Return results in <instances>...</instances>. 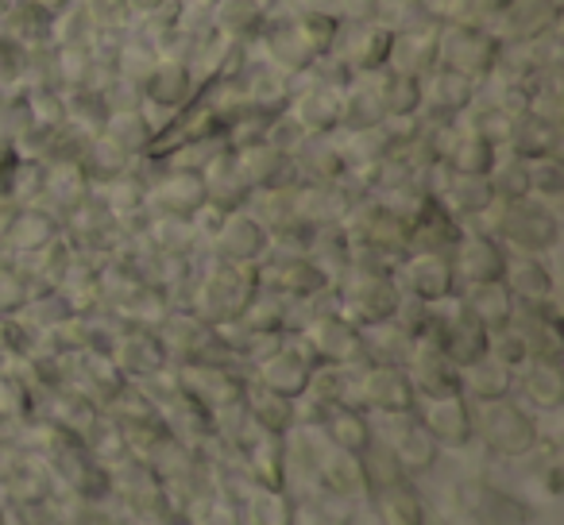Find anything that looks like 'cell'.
Instances as JSON below:
<instances>
[{
	"label": "cell",
	"mask_w": 564,
	"mask_h": 525,
	"mask_svg": "<svg viewBox=\"0 0 564 525\" xmlns=\"http://www.w3.org/2000/svg\"><path fill=\"white\" fill-rule=\"evenodd\" d=\"M437 70H453L464 78H487L502 66V40L491 28L479 24H445L437 35V55H433Z\"/></svg>",
	"instance_id": "1"
},
{
	"label": "cell",
	"mask_w": 564,
	"mask_h": 525,
	"mask_svg": "<svg viewBox=\"0 0 564 525\" xmlns=\"http://www.w3.org/2000/svg\"><path fill=\"white\" fill-rule=\"evenodd\" d=\"M333 55H340V63L352 74L387 70L394 55V24H383V20L352 24V35L340 28V40H337V47H333Z\"/></svg>",
	"instance_id": "2"
},
{
	"label": "cell",
	"mask_w": 564,
	"mask_h": 525,
	"mask_svg": "<svg viewBox=\"0 0 564 525\" xmlns=\"http://www.w3.org/2000/svg\"><path fill=\"white\" fill-rule=\"evenodd\" d=\"M556 0H510V9L491 24L502 43H541L556 32Z\"/></svg>",
	"instance_id": "3"
},
{
	"label": "cell",
	"mask_w": 564,
	"mask_h": 525,
	"mask_svg": "<svg viewBox=\"0 0 564 525\" xmlns=\"http://www.w3.org/2000/svg\"><path fill=\"white\" fill-rule=\"evenodd\" d=\"M259 43H263V55L274 74H302L317 63V55L306 47V40L299 35V28H294L291 17L282 20V24H263Z\"/></svg>",
	"instance_id": "4"
},
{
	"label": "cell",
	"mask_w": 564,
	"mask_h": 525,
	"mask_svg": "<svg viewBox=\"0 0 564 525\" xmlns=\"http://www.w3.org/2000/svg\"><path fill=\"white\" fill-rule=\"evenodd\" d=\"M143 94H148L151 105L182 109L194 97V70H189L186 58H159L148 78H143Z\"/></svg>",
	"instance_id": "5"
},
{
	"label": "cell",
	"mask_w": 564,
	"mask_h": 525,
	"mask_svg": "<svg viewBox=\"0 0 564 525\" xmlns=\"http://www.w3.org/2000/svg\"><path fill=\"white\" fill-rule=\"evenodd\" d=\"M267 4L263 0H217L213 4V32L228 35L232 43L259 40L267 24Z\"/></svg>",
	"instance_id": "6"
},
{
	"label": "cell",
	"mask_w": 564,
	"mask_h": 525,
	"mask_svg": "<svg viewBox=\"0 0 564 525\" xmlns=\"http://www.w3.org/2000/svg\"><path fill=\"white\" fill-rule=\"evenodd\" d=\"M0 28H4L0 35H9V40H17L20 47L35 51V47H47L51 35H55V28H58V20L47 17L35 0H17V4L9 9V17L0 20Z\"/></svg>",
	"instance_id": "7"
},
{
	"label": "cell",
	"mask_w": 564,
	"mask_h": 525,
	"mask_svg": "<svg viewBox=\"0 0 564 525\" xmlns=\"http://www.w3.org/2000/svg\"><path fill=\"white\" fill-rule=\"evenodd\" d=\"M291 20H294V28H299L302 40H306V47L314 51L317 58L333 55V47H337V40H340V28H345V20H340L337 12H329V9H299Z\"/></svg>",
	"instance_id": "8"
},
{
	"label": "cell",
	"mask_w": 564,
	"mask_h": 525,
	"mask_svg": "<svg viewBox=\"0 0 564 525\" xmlns=\"http://www.w3.org/2000/svg\"><path fill=\"white\" fill-rule=\"evenodd\" d=\"M299 120L306 128H314V132H329L333 124L345 120V94L337 86H329V81H322L299 101Z\"/></svg>",
	"instance_id": "9"
},
{
	"label": "cell",
	"mask_w": 564,
	"mask_h": 525,
	"mask_svg": "<svg viewBox=\"0 0 564 525\" xmlns=\"http://www.w3.org/2000/svg\"><path fill=\"white\" fill-rule=\"evenodd\" d=\"M425 105V78L422 74L391 70L383 81V109L391 117H410Z\"/></svg>",
	"instance_id": "10"
},
{
	"label": "cell",
	"mask_w": 564,
	"mask_h": 525,
	"mask_svg": "<svg viewBox=\"0 0 564 525\" xmlns=\"http://www.w3.org/2000/svg\"><path fill=\"white\" fill-rule=\"evenodd\" d=\"M86 20L97 35H128V28L135 24V12L128 9L124 0H89L86 9Z\"/></svg>",
	"instance_id": "11"
},
{
	"label": "cell",
	"mask_w": 564,
	"mask_h": 525,
	"mask_svg": "<svg viewBox=\"0 0 564 525\" xmlns=\"http://www.w3.org/2000/svg\"><path fill=\"white\" fill-rule=\"evenodd\" d=\"M28 55H32L28 47H20L9 35H0V86H9L28 70Z\"/></svg>",
	"instance_id": "12"
},
{
	"label": "cell",
	"mask_w": 564,
	"mask_h": 525,
	"mask_svg": "<svg viewBox=\"0 0 564 525\" xmlns=\"http://www.w3.org/2000/svg\"><path fill=\"white\" fill-rule=\"evenodd\" d=\"M128 9L135 12V17H155V12H163L171 0H124Z\"/></svg>",
	"instance_id": "13"
},
{
	"label": "cell",
	"mask_w": 564,
	"mask_h": 525,
	"mask_svg": "<svg viewBox=\"0 0 564 525\" xmlns=\"http://www.w3.org/2000/svg\"><path fill=\"white\" fill-rule=\"evenodd\" d=\"M35 4H40V9L47 12V17H55V20H63L66 12L74 9V0H35Z\"/></svg>",
	"instance_id": "14"
},
{
	"label": "cell",
	"mask_w": 564,
	"mask_h": 525,
	"mask_svg": "<svg viewBox=\"0 0 564 525\" xmlns=\"http://www.w3.org/2000/svg\"><path fill=\"white\" fill-rule=\"evenodd\" d=\"M387 4H402V9H410V12H414V9H422L425 0H387Z\"/></svg>",
	"instance_id": "15"
},
{
	"label": "cell",
	"mask_w": 564,
	"mask_h": 525,
	"mask_svg": "<svg viewBox=\"0 0 564 525\" xmlns=\"http://www.w3.org/2000/svg\"><path fill=\"white\" fill-rule=\"evenodd\" d=\"M12 4H17V0H0V20L9 17V9H12Z\"/></svg>",
	"instance_id": "16"
},
{
	"label": "cell",
	"mask_w": 564,
	"mask_h": 525,
	"mask_svg": "<svg viewBox=\"0 0 564 525\" xmlns=\"http://www.w3.org/2000/svg\"><path fill=\"white\" fill-rule=\"evenodd\" d=\"M306 4H314L317 9V4H337V0H306Z\"/></svg>",
	"instance_id": "17"
},
{
	"label": "cell",
	"mask_w": 564,
	"mask_h": 525,
	"mask_svg": "<svg viewBox=\"0 0 564 525\" xmlns=\"http://www.w3.org/2000/svg\"><path fill=\"white\" fill-rule=\"evenodd\" d=\"M263 4H267V9H274V4H279V0H263Z\"/></svg>",
	"instance_id": "18"
}]
</instances>
